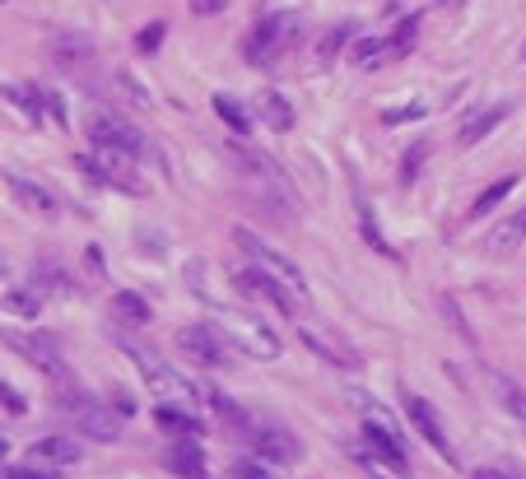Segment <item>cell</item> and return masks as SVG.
I'll return each instance as SVG.
<instances>
[{
	"label": "cell",
	"instance_id": "836d02e7",
	"mask_svg": "<svg viewBox=\"0 0 526 479\" xmlns=\"http://www.w3.org/2000/svg\"><path fill=\"white\" fill-rule=\"evenodd\" d=\"M424 112H429V103H424V98H415V103L387 107V112H382V121H387V126H401V121H419Z\"/></svg>",
	"mask_w": 526,
	"mask_h": 479
},
{
	"label": "cell",
	"instance_id": "8d00e7d4",
	"mask_svg": "<svg viewBox=\"0 0 526 479\" xmlns=\"http://www.w3.org/2000/svg\"><path fill=\"white\" fill-rule=\"evenodd\" d=\"M56 475H61V470L33 466V461H28V466H5V479H56Z\"/></svg>",
	"mask_w": 526,
	"mask_h": 479
},
{
	"label": "cell",
	"instance_id": "2e32d148",
	"mask_svg": "<svg viewBox=\"0 0 526 479\" xmlns=\"http://www.w3.org/2000/svg\"><path fill=\"white\" fill-rule=\"evenodd\" d=\"M350 456H354V461H359V466H364L373 479H410V475H405V466H396L392 456L378 452V447H373V442H364V438L350 442Z\"/></svg>",
	"mask_w": 526,
	"mask_h": 479
},
{
	"label": "cell",
	"instance_id": "8fae6325",
	"mask_svg": "<svg viewBox=\"0 0 526 479\" xmlns=\"http://www.w3.org/2000/svg\"><path fill=\"white\" fill-rule=\"evenodd\" d=\"M247 442H252V452H257L261 461H275V466H294L298 456H303L294 433H289L284 424H270V419H252Z\"/></svg>",
	"mask_w": 526,
	"mask_h": 479
},
{
	"label": "cell",
	"instance_id": "f546056e",
	"mask_svg": "<svg viewBox=\"0 0 526 479\" xmlns=\"http://www.w3.org/2000/svg\"><path fill=\"white\" fill-rule=\"evenodd\" d=\"M80 61H94V47H89V42H80V38H61V42H56V66L75 70Z\"/></svg>",
	"mask_w": 526,
	"mask_h": 479
},
{
	"label": "cell",
	"instance_id": "4dcf8cb0",
	"mask_svg": "<svg viewBox=\"0 0 526 479\" xmlns=\"http://www.w3.org/2000/svg\"><path fill=\"white\" fill-rule=\"evenodd\" d=\"M382 52H387V38H359L350 47V61L354 66H364V70H373V66H382Z\"/></svg>",
	"mask_w": 526,
	"mask_h": 479
},
{
	"label": "cell",
	"instance_id": "d6a6232c",
	"mask_svg": "<svg viewBox=\"0 0 526 479\" xmlns=\"http://www.w3.org/2000/svg\"><path fill=\"white\" fill-rule=\"evenodd\" d=\"M5 307H10V312H19V317H38L42 298H38V289H10V293H5Z\"/></svg>",
	"mask_w": 526,
	"mask_h": 479
},
{
	"label": "cell",
	"instance_id": "4fadbf2b",
	"mask_svg": "<svg viewBox=\"0 0 526 479\" xmlns=\"http://www.w3.org/2000/svg\"><path fill=\"white\" fill-rule=\"evenodd\" d=\"M84 131H89V140L94 145H112V149H126V154H145V135L135 131V126H126V121H117V117H108V112H89L84 117Z\"/></svg>",
	"mask_w": 526,
	"mask_h": 479
},
{
	"label": "cell",
	"instance_id": "7a4b0ae2",
	"mask_svg": "<svg viewBox=\"0 0 526 479\" xmlns=\"http://www.w3.org/2000/svg\"><path fill=\"white\" fill-rule=\"evenodd\" d=\"M215 326L229 335L233 345H238V354H243V359H261V363L280 359V335L270 331L261 317L243 312V307H219V312H215Z\"/></svg>",
	"mask_w": 526,
	"mask_h": 479
},
{
	"label": "cell",
	"instance_id": "1f68e13d",
	"mask_svg": "<svg viewBox=\"0 0 526 479\" xmlns=\"http://www.w3.org/2000/svg\"><path fill=\"white\" fill-rule=\"evenodd\" d=\"M424 163H429V140H415V145L401 154V187H410V182H415Z\"/></svg>",
	"mask_w": 526,
	"mask_h": 479
},
{
	"label": "cell",
	"instance_id": "277c9868",
	"mask_svg": "<svg viewBox=\"0 0 526 479\" xmlns=\"http://www.w3.org/2000/svg\"><path fill=\"white\" fill-rule=\"evenodd\" d=\"M177 349H182L187 359H196L201 368H215V373H229V368H233V354H238V345H233L229 335L219 331L215 321H196V326H182V331H177Z\"/></svg>",
	"mask_w": 526,
	"mask_h": 479
},
{
	"label": "cell",
	"instance_id": "d590c367",
	"mask_svg": "<svg viewBox=\"0 0 526 479\" xmlns=\"http://www.w3.org/2000/svg\"><path fill=\"white\" fill-rule=\"evenodd\" d=\"M359 224H364V238H368V247H373V252L392 256V247L382 242V233H378V224H373V210H368V205H359Z\"/></svg>",
	"mask_w": 526,
	"mask_h": 479
},
{
	"label": "cell",
	"instance_id": "6da1fadb",
	"mask_svg": "<svg viewBox=\"0 0 526 479\" xmlns=\"http://www.w3.org/2000/svg\"><path fill=\"white\" fill-rule=\"evenodd\" d=\"M122 349L131 354V363L140 368V377H145V386L154 391V396L163 400V405H201V391L187 382V377L177 373V368H168V363L154 354V349L145 345H135V340H122Z\"/></svg>",
	"mask_w": 526,
	"mask_h": 479
},
{
	"label": "cell",
	"instance_id": "5bb4252c",
	"mask_svg": "<svg viewBox=\"0 0 526 479\" xmlns=\"http://www.w3.org/2000/svg\"><path fill=\"white\" fill-rule=\"evenodd\" d=\"M28 461L33 466H47V470H66L80 461V442L66 438V433H52V438H38L28 447Z\"/></svg>",
	"mask_w": 526,
	"mask_h": 479
},
{
	"label": "cell",
	"instance_id": "52a82bcc",
	"mask_svg": "<svg viewBox=\"0 0 526 479\" xmlns=\"http://www.w3.org/2000/svg\"><path fill=\"white\" fill-rule=\"evenodd\" d=\"M84 168H89L98 182H108V187L126 191V196H145V191H149V182L135 173V154H126V149L94 145V163L84 159Z\"/></svg>",
	"mask_w": 526,
	"mask_h": 479
},
{
	"label": "cell",
	"instance_id": "d6986e66",
	"mask_svg": "<svg viewBox=\"0 0 526 479\" xmlns=\"http://www.w3.org/2000/svg\"><path fill=\"white\" fill-rule=\"evenodd\" d=\"M489 386H494V400L526 428V386L513 382V377H503V373H489Z\"/></svg>",
	"mask_w": 526,
	"mask_h": 479
},
{
	"label": "cell",
	"instance_id": "8992f818",
	"mask_svg": "<svg viewBox=\"0 0 526 479\" xmlns=\"http://www.w3.org/2000/svg\"><path fill=\"white\" fill-rule=\"evenodd\" d=\"M233 242H238V247H243V252L252 256V261H257V266L266 270V275H275L280 284H289V289H294L298 298H308V280H303V270H298L284 252H275L270 242H261L257 233H252V228L238 224V228H233Z\"/></svg>",
	"mask_w": 526,
	"mask_h": 479
},
{
	"label": "cell",
	"instance_id": "ee69618b",
	"mask_svg": "<svg viewBox=\"0 0 526 479\" xmlns=\"http://www.w3.org/2000/svg\"><path fill=\"white\" fill-rule=\"evenodd\" d=\"M475 479H517L513 470H499V466H480L475 470Z\"/></svg>",
	"mask_w": 526,
	"mask_h": 479
},
{
	"label": "cell",
	"instance_id": "7402d4cb",
	"mask_svg": "<svg viewBox=\"0 0 526 479\" xmlns=\"http://www.w3.org/2000/svg\"><path fill=\"white\" fill-rule=\"evenodd\" d=\"M415 38H419V14H405L401 24H396V33L387 38V52H382V66L387 61H401V56L415 52Z\"/></svg>",
	"mask_w": 526,
	"mask_h": 479
},
{
	"label": "cell",
	"instance_id": "30bf717a",
	"mask_svg": "<svg viewBox=\"0 0 526 479\" xmlns=\"http://www.w3.org/2000/svg\"><path fill=\"white\" fill-rule=\"evenodd\" d=\"M298 340L317 354V359H326V363H336V368H345V373H359L364 368V359H359V349L350 345V340H340L331 326H312V321H298Z\"/></svg>",
	"mask_w": 526,
	"mask_h": 479
},
{
	"label": "cell",
	"instance_id": "e575fe53",
	"mask_svg": "<svg viewBox=\"0 0 526 479\" xmlns=\"http://www.w3.org/2000/svg\"><path fill=\"white\" fill-rule=\"evenodd\" d=\"M117 84H122V94H126V103H135V107H140V112H145V107H154V98L145 94V84L135 80L131 70H122V75H117Z\"/></svg>",
	"mask_w": 526,
	"mask_h": 479
},
{
	"label": "cell",
	"instance_id": "5b68a950",
	"mask_svg": "<svg viewBox=\"0 0 526 479\" xmlns=\"http://www.w3.org/2000/svg\"><path fill=\"white\" fill-rule=\"evenodd\" d=\"M350 400L359 405V414H364V428H359V438L373 442L378 452L392 456L396 466L410 470V456H405V442H401V433H396V419H392V414L382 410V405L368 396V391H350Z\"/></svg>",
	"mask_w": 526,
	"mask_h": 479
},
{
	"label": "cell",
	"instance_id": "ac0fdd59",
	"mask_svg": "<svg viewBox=\"0 0 526 479\" xmlns=\"http://www.w3.org/2000/svg\"><path fill=\"white\" fill-rule=\"evenodd\" d=\"M108 312H112V321H117V326H149V321H154V307H149L140 293H131V289L112 293Z\"/></svg>",
	"mask_w": 526,
	"mask_h": 479
},
{
	"label": "cell",
	"instance_id": "ba28073f",
	"mask_svg": "<svg viewBox=\"0 0 526 479\" xmlns=\"http://www.w3.org/2000/svg\"><path fill=\"white\" fill-rule=\"evenodd\" d=\"M401 405L405 414H410V424H415V433L424 442H429V452L438 456V461H447V466H457V447H452V438H447L443 428V414L433 410L424 396H415V391H401Z\"/></svg>",
	"mask_w": 526,
	"mask_h": 479
},
{
	"label": "cell",
	"instance_id": "ab89813d",
	"mask_svg": "<svg viewBox=\"0 0 526 479\" xmlns=\"http://www.w3.org/2000/svg\"><path fill=\"white\" fill-rule=\"evenodd\" d=\"M0 396H5V414H10V419H14V414H24V410H28V400L19 396V391H14L10 382L0 386Z\"/></svg>",
	"mask_w": 526,
	"mask_h": 479
},
{
	"label": "cell",
	"instance_id": "60d3db41",
	"mask_svg": "<svg viewBox=\"0 0 526 479\" xmlns=\"http://www.w3.org/2000/svg\"><path fill=\"white\" fill-rule=\"evenodd\" d=\"M443 312H447V321H452V331H457V335H466V340H475V335H471V326L461 321V312H457V303H452V298H443Z\"/></svg>",
	"mask_w": 526,
	"mask_h": 479
},
{
	"label": "cell",
	"instance_id": "f35d334b",
	"mask_svg": "<svg viewBox=\"0 0 526 479\" xmlns=\"http://www.w3.org/2000/svg\"><path fill=\"white\" fill-rule=\"evenodd\" d=\"M163 33H168V24H163V19H154V24H149L145 33H140V52H159Z\"/></svg>",
	"mask_w": 526,
	"mask_h": 479
},
{
	"label": "cell",
	"instance_id": "f1b7e54d",
	"mask_svg": "<svg viewBox=\"0 0 526 479\" xmlns=\"http://www.w3.org/2000/svg\"><path fill=\"white\" fill-rule=\"evenodd\" d=\"M38 280L47 284V289H56V293H75V280H70V270L61 266V261H52V256H42V261H38Z\"/></svg>",
	"mask_w": 526,
	"mask_h": 479
},
{
	"label": "cell",
	"instance_id": "d4e9b609",
	"mask_svg": "<svg viewBox=\"0 0 526 479\" xmlns=\"http://www.w3.org/2000/svg\"><path fill=\"white\" fill-rule=\"evenodd\" d=\"M154 419H159V428L173 433V438H196V433H201V419H196V414H182L177 405H159Z\"/></svg>",
	"mask_w": 526,
	"mask_h": 479
},
{
	"label": "cell",
	"instance_id": "f6af8a7d",
	"mask_svg": "<svg viewBox=\"0 0 526 479\" xmlns=\"http://www.w3.org/2000/svg\"><path fill=\"white\" fill-rule=\"evenodd\" d=\"M438 5H443V10H457V5H461V0H438Z\"/></svg>",
	"mask_w": 526,
	"mask_h": 479
},
{
	"label": "cell",
	"instance_id": "3957f363",
	"mask_svg": "<svg viewBox=\"0 0 526 479\" xmlns=\"http://www.w3.org/2000/svg\"><path fill=\"white\" fill-rule=\"evenodd\" d=\"M294 42H298V14H266L243 38V56L247 66H275Z\"/></svg>",
	"mask_w": 526,
	"mask_h": 479
},
{
	"label": "cell",
	"instance_id": "7bdbcfd3",
	"mask_svg": "<svg viewBox=\"0 0 526 479\" xmlns=\"http://www.w3.org/2000/svg\"><path fill=\"white\" fill-rule=\"evenodd\" d=\"M224 5H229V0H191V14H224Z\"/></svg>",
	"mask_w": 526,
	"mask_h": 479
},
{
	"label": "cell",
	"instance_id": "9a60e30c",
	"mask_svg": "<svg viewBox=\"0 0 526 479\" xmlns=\"http://www.w3.org/2000/svg\"><path fill=\"white\" fill-rule=\"evenodd\" d=\"M5 187H10V196L19 200V205H24V210H33V214H42V219H56V210H61V205H56V196L47 187H38V182H28L24 173H5Z\"/></svg>",
	"mask_w": 526,
	"mask_h": 479
},
{
	"label": "cell",
	"instance_id": "4316f807",
	"mask_svg": "<svg viewBox=\"0 0 526 479\" xmlns=\"http://www.w3.org/2000/svg\"><path fill=\"white\" fill-rule=\"evenodd\" d=\"M5 98H10L33 126H38L42 112H47V107H42V89H33V84H5Z\"/></svg>",
	"mask_w": 526,
	"mask_h": 479
},
{
	"label": "cell",
	"instance_id": "7c38bea8",
	"mask_svg": "<svg viewBox=\"0 0 526 479\" xmlns=\"http://www.w3.org/2000/svg\"><path fill=\"white\" fill-rule=\"evenodd\" d=\"M233 284H238V289H243L247 298H261V303H270L275 312H280V317H294L298 303H303V298H298V293L289 289V284H280L275 275H266L261 266L238 270V275H233Z\"/></svg>",
	"mask_w": 526,
	"mask_h": 479
},
{
	"label": "cell",
	"instance_id": "603a6c76",
	"mask_svg": "<svg viewBox=\"0 0 526 479\" xmlns=\"http://www.w3.org/2000/svg\"><path fill=\"white\" fill-rule=\"evenodd\" d=\"M345 42H350V24H331L322 38H317V47H312V61H317V66H336V56L345 52Z\"/></svg>",
	"mask_w": 526,
	"mask_h": 479
},
{
	"label": "cell",
	"instance_id": "ffe728a7",
	"mask_svg": "<svg viewBox=\"0 0 526 479\" xmlns=\"http://www.w3.org/2000/svg\"><path fill=\"white\" fill-rule=\"evenodd\" d=\"M508 112H513V103H494V107H485V112H475V117L461 126L457 140H461V145H480V140H485V135L494 131V126H499Z\"/></svg>",
	"mask_w": 526,
	"mask_h": 479
},
{
	"label": "cell",
	"instance_id": "74e56055",
	"mask_svg": "<svg viewBox=\"0 0 526 479\" xmlns=\"http://www.w3.org/2000/svg\"><path fill=\"white\" fill-rule=\"evenodd\" d=\"M229 479H270V470L261 466V461H233Z\"/></svg>",
	"mask_w": 526,
	"mask_h": 479
},
{
	"label": "cell",
	"instance_id": "b9f144b4",
	"mask_svg": "<svg viewBox=\"0 0 526 479\" xmlns=\"http://www.w3.org/2000/svg\"><path fill=\"white\" fill-rule=\"evenodd\" d=\"M42 107H47V117H52L56 126H66V103H61L56 94H42Z\"/></svg>",
	"mask_w": 526,
	"mask_h": 479
},
{
	"label": "cell",
	"instance_id": "44dd1931",
	"mask_svg": "<svg viewBox=\"0 0 526 479\" xmlns=\"http://www.w3.org/2000/svg\"><path fill=\"white\" fill-rule=\"evenodd\" d=\"M257 112H261V121H266L270 131H294V107H289V98L284 94H261L257 98Z\"/></svg>",
	"mask_w": 526,
	"mask_h": 479
},
{
	"label": "cell",
	"instance_id": "83f0119b",
	"mask_svg": "<svg viewBox=\"0 0 526 479\" xmlns=\"http://www.w3.org/2000/svg\"><path fill=\"white\" fill-rule=\"evenodd\" d=\"M215 112L224 117V126H229L233 135H252V112H247V107H238L229 94H215Z\"/></svg>",
	"mask_w": 526,
	"mask_h": 479
},
{
	"label": "cell",
	"instance_id": "9c48e42d",
	"mask_svg": "<svg viewBox=\"0 0 526 479\" xmlns=\"http://www.w3.org/2000/svg\"><path fill=\"white\" fill-rule=\"evenodd\" d=\"M5 345L19 354V359H28L33 368H42L47 377H56V382H66L70 368L66 359H61V340L47 331H19V335H5Z\"/></svg>",
	"mask_w": 526,
	"mask_h": 479
},
{
	"label": "cell",
	"instance_id": "484cf974",
	"mask_svg": "<svg viewBox=\"0 0 526 479\" xmlns=\"http://www.w3.org/2000/svg\"><path fill=\"white\" fill-rule=\"evenodd\" d=\"M513 187H517V177H499V182H489L480 196H475V205H471V219H485L489 210H499L503 200L513 196Z\"/></svg>",
	"mask_w": 526,
	"mask_h": 479
},
{
	"label": "cell",
	"instance_id": "e0dca14e",
	"mask_svg": "<svg viewBox=\"0 0 526 479\" xmlns=\"http://www.w3.org/2000/svg\"><path fill=\"white\" fill-rule=\"evenodd\" d=\"M168 470L177 479H205V452L196 447V438H177L168 447Z\"/></svg>",
	"mask_w": 526,
	"mask_h": 479
},
{
	"label": "cell",
	"instance_id": "cb8c5ba5",
	"mask_svg": "<svg viewBox=\"0 0 526 479\" xmlns=\"http://www.w3.org/2000/svg\"><path fill=\"white\" fill-rule=\"evenodd\" d=\"M522 242H526V210H517L513 219H503V224L489 233V247H494V252H517Z\"/></svg>",
	"mask_w": 526,
	"mask_h": 479
}]
</instances>
